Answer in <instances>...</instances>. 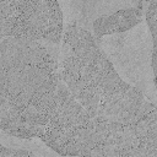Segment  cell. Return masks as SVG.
<instances>
[{"instance_id":"1","label":"cell","mask_w":157,"mask_h":157,"mask_svg":"<svg viewBox=\"0 0 157 157\" xmlns=\"http://www.w3.org/2000/svg\"><path fill=\"white\" fill-rule=\"evenodd\" d=\"M60 44L1 38V131L40 139L53 115L60 81Z\"/></svg>"},{"instance_id":"2","label":"cell","mask_w":157,"mask_h":157,"mask_svg":"<svg viewBox=\"0 0 157 157\" xmlns=\"http://www.w3.org/2000/svg\"><path fill=\"white\" fill-rule=\"evenodd\" d=\"M63 39L60 76L93 120L132 125L157 112L142 91L119 76L87 29L71 23Z\"/></svg>"},{"instance_id":"3","label":"cell","mask_w":157,"mask_h":157,"mask_svg":"<svg viewBox=\"0 0 157 157\" xmlns=\"http://www.w3.org/2000/svg\"><path fill=\"white\" fill-rule=\"evenodd\" d=\"M1 38L60 44L63 13L58 0H0Z\"/></svg>"},{"instance_id":"4","label":"cell","mask_w":157,"mask_h":157,"mask_svg":"<svg viewBox=\"0 0 157 157\" xmlns=\"http://www.w3.org/2000/svg\"><path fill=\"white\" fill-rule=\"evenodd\" d=\"M146 2H139L135 7L119 10L110 15L98 17L93 22V32L96 39L110 34L124 33L144 22L146 16Z\"/></svg>"}]
</instances>
